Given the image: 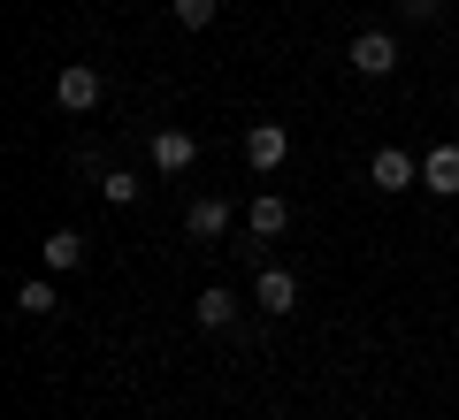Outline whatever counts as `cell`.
I'll list each match as a JSON object with an SVG mask.
<instances>
[{
	"label": "cell",
	"instance_id": "cell-1",
	"mask_svg": "<svg viewBox=\"0 0 459 420\" xmlns=\"http://www.w3.org/2000/svg\"><path fill=\"white\" fill-rule=\"evenodd\" d=\"M100 99H108V77H100L92 62H69L62 77H54V107L62 115H92Z\"/></svg>",
	"mask_w": 459,
	"mask_h": 420
},
{
	"label": "cell",
	"instance_id": "cell-2",
	"mask_svg": "<svg viewBox=\"0 0 459 420\" xmlns=\"http://www.w3.org/2000/svg\"><path fill=\"white\" fill-rule=\"evenodd\" d=\"M283 161H291V123H253L246 130V168L253 176H276Z\"/></svg>",
	"mask_w": 459,
	"mask_h": 420
},
{
	"label": "cell",
	"instance_id": "cell-3",
	"mask_svg": "<svg viewBox=\"0 0 459 420\" xmlns=\"http://www.w3.org/2000/svg\"><path fill=\"white\" fill-rule=\"evenodd\" d=\"M146 161L161 168V176H192V161H199V138L169 123V130H153V138H146Z\"/></svg>",
	"mask_w": 459,
	"mask_h": 420
},
{
	"label": "cell",
	"instance_id": "cell-4",
	"mask_svg": "<svg viewBox=\"0 0 459 420\" xmlns=\"http://www.w3.org/2000/svg\"><path fill=\"white\" fill-rule=\"evenodd\" d=\"M344 62H352V77L376 84V77H391V69H398V39L391 31H352V54H344Z\"/></svg>",
	"mask_w": 459,
	"mask_h": 420
},
{
	"label": "cell",
	"instance_id": "cell-5",
	"mask_svg": "<svg viewBox=\"0 0 459 420\" xmlns=\"http://www.w3.org/2000/svg\"><path fill=\"white\" fill-rule=\"evenodd\" d=\"M253 306L261 313H299V275L276 268V260H261L253 268Z\"/></svg>",
	"mask_w": 459,
	"mask_h": 420
},
{
	"label": "cell",
	"instance_id": "cell-6",
	"mask_svg": "<svg viewBox=\"0 0 459 420\" xmlns=\"http://www.w3.org/2000/svg\"><path fill=\"white\" fill-rule=\"evenodd\" d=\"M368 184H376V192H413V184H421V161H413L406 146H376V161H368Z\"/></svg>",
	"mask_w": 459,
	"mask_h": 420
},
{
	"label": "cell",
	"instance_id": "cell-7",
	"mask_svg": "<svg viewBox=\"0 0 459 420\" xmlns=\"http://www.w3.org/2000/svg\"><path fill=\"white\" fill-rule=\"evenodd\" d=\"M184 237H192V244H222V237H230V199L199 192L192 207H184Z\"/></svg>",
	"mask_w": 459,
	"mask_h": 420
},
{
	"label": "cell",
	"instance_id": "cell-8",
	"mask_svg": "<svg viewBox=\"0 0 459 420\" xmlns=\"http://www.w3.org/2000/svg\"><path fill=\"white\" fill-rule=\"evenodd\" d=\"M421 192L429 199H459V146H452V138L421 153Z\"/></svg>",
	"mask_w": 459,
	"mask_h": 420
},
{
	"label": "cell",
	"instance_id": "cell-9",
	"mask_svg": "<svg viewBox=\"0 0 459 420\" xmlns=\"http://www.w3.org/2000/svg\"><path fill=\"white\" fill-rule=\"evenodd\" d=\"M192 321L214 329V337H222V329H238V298H230V283H207V291L192 298Z\"/></svg>",
	"mask_w": 459,
	"mask_h": 420
},
{
	"label": "cell",
	"instance_id": "cell-10",
	"mask_svg": "<svg viewBox=\"0 0 459 420\" xmlns=\"http://www.w3.org/2000/svg\"><path fill=\"white\" fill-rule=\"evenodd\" d=\"M246 229H253V237H283V229H291V199H283V192H261V199H253V207H246Z\"/></svg>",
	"mask_w": 459,
	"mask_h": 420
},
{
	"label": "cell",
	"instance_id": "cell-11",
	"mask_svg": "<svg viewBox=\"0 0 459 420\" xmlns=\"http://www.w3.org/2000/svg\"><path fill=\"white\" fill-rule=\"evenodd\" d=\"M16 313H31V321H54V313H62V291H54L47 275H31V283L16 291Z\"/></svg>",
	"mask_w": 459,
	"mask_h": 420
},
{
	"label": "cell",
	"instance_id": "cell-12",
	"mask_svg": "<svg viewBox=\"0 0 459 420\" xmlns=\"http://www.w3.org/2000/svg\"><path fill=\"white\" fill-rule=\"evenodd\" d=\"M69 268H84V237L77 229H54L47 237V275H69Z\"/></svg>",
	"mask_w": 459,
	"mask_h": 420
},
{
	"label": "cell",
	"instance_id": "cell-13",
	"mask_svg": "<svg viewBox=\"0 0 459 420\" xmlns=\"http://www.w3.org/2000/svg\"><path fill=\"white\" fill-rule=\"evenodd\" d=\"M138 192H146V184H138V168H108V176H100V199H108V207H131Z\"/></svg>",
	"mask_w": 459,
	"mask_h": 420
},
{
	"label": "cell",
	"instance_id": "cell-14",
	"mask_svg": "<svg viewBox=\"0 0 459 420\" xmlns=\"http://www.w3.org/2000/svg\"><path fill=\"white\" fill-rule=\"evenodd\" d=\"M169 16H177L184 31H207V23L222 16V0H169Z\"/></svg>",
	"mask_w": 459,
	"mask_h": 420
},
{
	"label": "cell",
	"instance_id": "cell-15",
	"mask_svg": "<svg viewBox=\"0 0 459 420\" xmlns=\"http://www.w3.org/2000/svg\"><path fill=\"white\" fill-rule=\"evenodd\" d=\"M398 8H406L413 23H437V16H444V0H398Z\"/></svg>",
	"mask_w": 459,
	"mask_h": 420
}]
</instances>
